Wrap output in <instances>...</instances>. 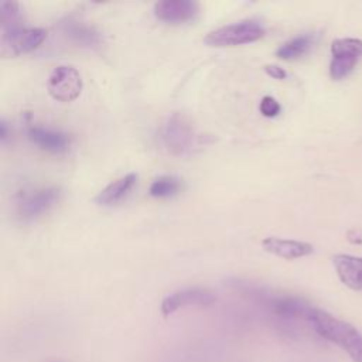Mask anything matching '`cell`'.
<instances>
[{
  "instance_id": "7c38bea8",
  "label": "cell",
  "mask_w": 362,
  "mask_h": 362,
  "mask_svg": "<svg viewBox=\"0 0 362 362\" xmlns=\"http://www.w3.org/2000/svg\"><path fill=\"white\" fill-rule=\"evenodd\" d=\"M62 31L69 41L82 48L98 49L103 44V37L95 27L78 20H66L62 23Z\"/></svg>"
},
{
  "instance_id": "9a60e30c",
  "label": "cell",
  "mask_w": 362,
  "mask_h": 362,
  "mask_svg": "<svg viewBox=\"0 0 362 362\" xmlns=\"http://www.w3.org/2000/svg\"><path fill=\"white\" fill-rule=\"evenodd\" d=\"M314 41H315L314 34L297 35V37L286 41L284 44H281L277 48L276 55L284 61H293V59L301 58L311 49V47L314 45Z\"/></svg>"
},
{
  "instance_id": "2e32d148",
  "label": "cell",
  "mask_w": 362,
  "mask_h": 362,
  "mask_svg": "<svg viewBox=\"0 0 362 362\" xmlns=\"http://www.w3.org/2000/svg\"><path fill=\"white\" fill-rule=\"evenodd\" d=\"M182 188V181L175 175H160L148 187V194L154 198H171Z\"/></svg>"
},
{
  "instance_id": "8992f818",
  "label": "cell",
  "mask_w": 362,
  "mask_h": 362,
  "mask_svg": "<svg viewBox=\"0 0 362 362\" xmlns=\"http://www.w3.org/2000/svg\"><path fill=\"white\" fill-rule=\"evenodd\" d=\"M82 76L79 71L71 65L57 66L47 82L48 93L58 102H72L82 92Z\"/></svg>"
},
{
  "instance_id": "d6986e66",
  "label": "cell",
  "mask_w": 362,
  "mask_h": 362,
  "mask_svg": "<svg viewBox=\"0 0 362 362\" xmlns=\"http://www.w3.org/2000/svg\"><path fill=\"white\" fill-rule=\"evenodd\" d=\"M263 69H264V72H266L269 76H272V78H274V79H279V81L286 79V76H287L286 69L281 68V66H279V65H276V64H267V65H264Z\"/></svg>"
},
{
  "instance_id": "4fadbf2b",
  "label": "cell",
  "mask_w": 362,
  "mask_h": 362,
  "mask_svg": "<svg viewBox=\"0 0 362 362\" xmlns=\"http://www.w3.org/2000/svg\"><path fill=\"white\" fill-rule=\"evenodd\" d=\"M339 280L351 290L362 291V257L352 255H335L332 257Z\"/></svg>"
},
{
  "instance_id": "5bb4252c",
  "label": "cell",
  "mask_w": 362,
  "mask_h": 362,
  "mask_svg": "<svg viewBox=\"0 0 362 362\" xmlns=\"http://www.w3.org/2000/svg\"><path fill=\"white\" fill-rule=\"evenodd\" d=\"M136 182H137V174L134 173H129L112 181L95 197V204L99 206H113L119 204L132 191Z\"/></svg>"
},
{
  "instance_id": "e0dca14e",
  "label": "cell",
  "mask_w": 362,
  "mask_h": 362,
  "mask_svg": "<svg viewBox=\"0 0 362 362\" xmlns=\"http://www.w3.org/2000/svg\"><path fill=\"white\" fill-rule=\"evenodd\" d=\"M20 6L16 1H0V27L20 25Z\"/></svg>"
},
{
  "instance_id": "ac0fdd59",
  "label": "cell",
  "mask_w": 362,
  "mask_h": 362,
  "mask_svg": "<svg viewBox=\"0 0 362 362\" xmlns=\"http://www.w3.org/2000/svg\"><path fill=\"white\" fill-rule=\"evenodd\" d=\"M280 103L272 96H263L259 105V110L264 117H274L280 113Z\"/></svg>"
},
{
  "instance_id": "ffe728a7",
  "label": "cell",
  "mask_w": 362,
  "mask_h": 362,
  "mask_svg": "<svg viewBox=\"0 0 362 362\" xmlns=\"http://www.w3.org/2000/svg\"><path fill=\"white\" fill-rule=\"evenodd\" d=\"M8 129H7V123L1 119V122H0V141H1V144H6V141L8 140Z\"/></svg>"
},
{
  "instance_id": "277c9868",
  "label": "cell",
  "mask_w": 362,
  "mask_h": 362,
  "mask_svg": "<svg viewBox=\"0 0 362 362\" xmlns=\"http://www.w3.org/2000/svg\"><path fill=\"white\" fill-rule=\"evenodd\" d=\"M47 38L42 28H24L21 25L1 27L0 52L1 57H20L38 48Z\"/></svg>"
},
{
  "instance_id": "3957f363",
  "label": "cell",
  "mask_w": 362,
  "mask_h": 362,
  "mask_svg": "<svg viewBox=\"0 0 362 362\" xmlns=\"http://www.w3.org/2000/svg\"><path fill=\"white\" fill-rule=\"evenodd\" d=\"M264 27L255 20H243L233 24L219 27L205 37V44L209 47H235L260 40L264 35Z\"/></svg>"
},
{
  "instance_id": "44dd1931",
  "label": "cell",
  "mask_w": 362,
  "mask_h": 362,
  "mask_svg": "<svg viewBox=\"0 0 362 362\" xmlns=\"http://www.w3.org/2000/svg\"><path fill=\"white\" fill-rule=\"evenodd\" d=\"M54 362H61V361H54Z\"/></svg>"
},
{
  "instance_id": "9c48e42d",
  "label": "cell",
  "mask_w": 362,
  "mask_h": 362,
  "mask_svg": "<svg viewBox=\"0 0 362 362\" xmlns=\"http://www.w3.org/2000/svg\"><path fill=\"white\" fill-rule=\"evenodd\" d=\"M199 13V4L191 0H161L154 4V16L168 24H182L194 20Z\"/></svg>"
},
{
  "instance_id": "7a4b0ae2",
  "label": "cell",
  "mask_w": 362,
  "mask_h": 362,
  "mask_svg": "<svg viewBox=\"0 0 362 362\" xmlns=\"http://www.w3.org/2000/svg\"><path fill=\"white\" fill-rule=\"evenodd\" d=\"M158 140L173 156H189L202 146L201 134L181 115H173L161 124Z\"/></svg>"
},
{
  "instance_id": "6da1fadb",
  "label": "cell",
  "mask_w": 362,
  "mask_h": 362,
  "mask_svg": "<svg viewBox=\"0 0 362 362\" xmlns=\"http://www.w3.org/2000/svg\"><path fill=\"white\" fill-rule=\"evenodd\" d=\"M305 321L320 337L342 348L352 362H362V334L354 325L315 307L310 308Z\"/></svg>"
},
{
  "instance_id": "8fae6325",
  "label": "cell",
  "mask_w": 362,
  "mask_h": 362,
  "mask_svg": "<svg viewBox=\"0 0 362 362\" xmlns=\"http://www.w3.org/2000/svg\"><path fill=\"white\" fill-rule=\"evenodd\" d=\"M262 247L274 256L288 259V260L304 257L314 252V247L311 243L294 240V239H281L277 236L264 238L262 240Z\"/></svg>"
},
{
  "instance_id": "5b68a950",
  "label": "cell",
  "mask_w": 362,
  "mask_h": 362,
  "mask_svg": "<svg viewBox=\"0 0 362 362\" xmlns=\"http://www.w3.org/2000/svg\"><path fill=\"white\" fill-rule=\"evenodd\" d=\"M362 57V40L359 38H337L331 44L329 76L339 81L348 76Z\"/></svg>"
},
{
  "instance_id": "30bf717a",
  "label": "cell",
  "mask_w": 362,
  "mask_h": 362,
  "mask_svg": "<svg viewBox=\"0 0 362 362\" xmlns=\"http://www.w3.org/2000/svg\"><path fill=\"white\" fill-rule=\"evenodd\" d=\"M27 136L41 150L52 154L65 153L69 147L68 136L59 130L31 124L27 129Z\"/></svg>"
},
{
  "instance_id": "52a82bcc",
  "label": "cell",
  "mask_w": 362,
  "mask_h": 362,
  "mask_svg": "<svg viewBox=\"0 0 362 362\" xmlns=\"http://www.w3.org/2000/svg\"><path fill=\"white\" fill-rule=\"evenodd\" d=\"M59 189L57 187H45L35 189L23 197L18 202L17 214L24 222H33L47 214L59 199Z\"/></svg>"
},
{
  "instance_id": "ba28073f",
  "label": "cell",
  "mask_w": 362,
  "mask_h": 362,
  "mask_svg": "<svg viewBox=\"0 0 362 362\" xmlns=\"http://www.w3.org/2000/svg\"><path fill=\"white\" fill-rule=\"evenodd\" d=\"M216 296L206 290V288H184L174 291L168 296H165L161 301V314L164 317H168L178 311L180 308L189 307V305H199V307H206L215 303Z\"/></svg>"
}]
</instances>
